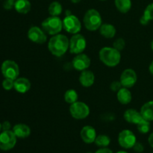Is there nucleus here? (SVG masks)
<instances>
[{
  "instance_id": "1",
  "label": "nucleus",
  "mask_w": 153,
  "mask_h": 153,
  "mask_svg": "<svg viewBox=\"0 0 153 153\" xmlns=\"http://www.w3.org/2000/svg\"><path fill=\"white\" fill-rule=\"evenodd\" d=\"M70 40L64 34L53 35L48 42V49L51 54L56 57H61L69 49Z\"/></svg>"
},
{
  "instance_id": "2",
  "label": "nucleus",
  "mask_w": 153,
  "mask_h": 153,
  "mask_svg": "<svg viewBox=\"0 0 153 153\" xmlns=\"http://www.w3.org/2000/svg\"><path fill=\"white\" fill-rule=\"evenodd\" d=\"M100 60L105 66L114 67L120 64L121 61V54L120 51L114 47H103L99 52Z\"/></svg>"
},
{
  "instance_id": "3",
  "label": "nucleus",
  "mask_w": 153,
  "mask_h": 153,
  "mask_svg": "<svg viewBox=\"0 0 153 153\" xmlns=\"http://www.w3.org/2000/svg\"><path fill=\"white\" fill-rule=\"evenodd\" d=\"M83 22L87 29L94 31L100 29L102 24V19L98 10L96 9H89L85 13Z\"/></svg>"
},
{
  "instance_id": "4",
  "label": "nucleus",
  "mask_w": 153,
  "mask_h": 153,
  "mask_svg": "<svg viewBox=\"0 0 153 153\" xmlns=\"http://www.w3.org/2000/svg\"><path fill=\"white\" fill-rule=\"evenodd\" d=\"M41 27L43 31L50 35L59 34L63 28V21L58 16H51L42 22Z\"/></svg>"
},
{
  "instance_id": "5",
  "label": "nucleus",
  "mask_w": 153,
  "mask_h": 153,
  "mask_svg": "<svg viewBox=\"0 0 153 153\" xmlns=\"http://www.w3.org/2000/svg\"><path fill=\"white\" fill-rule=\"evenodd\" d=\"M70 113L76 120H84L90 114L89 106L82 102H76L70 105Z\"/></svg>"
},
{
  "instance_id": "6",
  "label": "nucleus",
  "mask_w": 153,
  "mask_h": 153,
  "mask_svg": "<svg viewBox=\"0 0 153 153\" xmlns=\"http://www.w3.org/2000/svg\"><path fill=\"white\" fill-rule=\"evenodd\" d=\"M87 41L85 37L81 34H73L70 39V45H69V50L71 53L78 54L82 53L86 49Z\"/></svg>"
},
{
  "instance_id": "7",
  "label": "nucleus",
  "mask_w": 153,
  "mask_h": 153,
  "mask_svg": "<svg viewBox=\"0 0 153 153\" xmlns=\"http://www.w3.org/2000/svg\"><path fill=\"white\" fill-rule=\"evenodd\" d=\"M1 71L4 78L15 80L19 75V67L15 61L6 60L1 64Z\"/></svg>"
},
{
  "instance_id": "8",
  "label": "nucleus",
  "mask_w": 153,
  "mask_h": 153,
  "mask_svg": "<svg viewBox=\"0 0 153 153\" xmlns=\"http://www.w3.org/2000/svg\"><path fill=\"white\" fill-rule=\"evenodd\" d=\"M16 136L13 131H2L0 133V149L9 151L13 149L16 143Z\"/></svg>"
},
{
  "instance_id": "9",
  "label": "nucleus",
  "mask_w": 153,
  "mask_h": 153,
  "mask_svg": "<svg viewBox=\"0 0 153 153\" xmlns=\"http://www.w3.org/2000/svg\"><path fill=\"white\" fill-rule=\"evenodd\" d=\"M63 28L70 34H78L82 29V23L75 15H67L63 20Z\"/></svg>"
},
{
  "instance_id": "10",
  "label": "nucleus",
  "mask_w": 153,
  "mask_h": 153,
  "mask_svg": "<svg viewBox=\"0 0 153 153\" xmlns=\"http://www.w3.org/2000/svg\"><path fill=\"white\" fill-rule=\"evenodd\" d=\"M137 142L136 136L131 130L124 129L118 135V143L124 149L133 148Z\"/></svg>"
},
{
  "instance_id": "11",
  "label": "nucleus",
  "mask_w": 153,
  "mask_h": 153,
  "mask_svg": "<svg viewBox=\"0 0 153 153\" xmlns=\"http://www.w3.org/2000/svg\"><path fill=\"white\" fill-rule=\"evenodd\" d=\"M28 38L33 43L37 44H43L47 40L46 33L43 30V28L38 26H32L28 31Z\"/></svg>"
},
{
  "instance_id": "12",
  "label": "nucleus",
  "mask_w": 153,
  "mask_h": 153,
  "mask_svg": "<svg viewBox=\"0 0 153 153\" xmlns=\"http://www.w3.org/2000/svg\"><path fill=\"white\" fill-rule=\"evenodd\" d=\"M137 80V76L136 72L133 69L128 68L123 70L120 76V82L123 87L126 88H131L136 84Z\"/></svg>"
},
{
  "instance_id": "13",
  "label": "nucleus",
  "mask_w": 153,
  "mask_h": 153,
  "mask_svg": "<svg viewBox=\"0 0 153 153\" xmlns=\"http://www.w3.org/2000/svg\"><path fill=\"white\" fill-rule=\"evenodd\" d=\"M91 58L87 55L84 53H80L76 55L72 61V65L73 68L79 71H83V70H88L91 66Z\"/></svg>"
},
{
  "instance_id": "14",
  "label": "nucleus",
  "mask_w": 153,
  "mask_h": 153,
  "mask_svg": "<svg viewBox=\"0 0 153 153\" xmlns=\"http://www.w3.org/2000/svg\"><path fill=\"white\" fill-rule=\"evenodd\" d=\"M80 135L81 138L85 143H92L96 140L97 131L94 127L91 126H85L81 130Z\"/></svg>"
},
{
  "instance_id": "15",
  "label": "nucleus",
  "mask_w": 153,
  "mask_h": 153,
  "mask_svg": "<svg viewBox=\"0 0 153 153\" xmlns=\"http://www.w3.org/2000/svg\"><path fill=\"white\" fill-rule=\"evenodd\" d=\"M123 117L126 122L131 124H135V125H137L144 120L140 111H137L135 109L132 108L126 111L123 114Z\"/></svg>"
},
{
  "instance_id": "16",
  "label": "nucleus",
  "mask_w": 153,
  "mask_h": 153,
  "mask_svg": "<svg viewBox=\"0 0 153 153\" xmlns=\"http://www.w3.org/2000/svg\"><path fill=\"white\" fill-rule=\"evenodd\" d=\"M95 82V75L92 71L85 70L82 71L79 76V82L81 85L85 88H89L94 84Z\"/></svg>"
},
{
  "instance_id": "17",
  "label": "nucleus",
  "mask_w": 153,
  "mask_h": 153,
  "mask_svg": "<svg viewBox=\"0 0 153 153\" xmlns=\"http://www.w3.org/2000/svg\"><path fill=\"white\" fill-rule=\"evenodd\" d=\"M13 88L19 94H25L31 89V82L26 78L18 77L14 80Z\"/></svg>"
},
{
  "instance_id": "18",
  "label": "nucleus",
  "mask_w": 153,
  "mask_h": 153,
  "mask_svg": "<svg viewBox=\"0 0 153 153\" xmlns=\"http://www.w3.org/2000/svg\"><path fill=\"white\" fill-rule=\"evenodd\" d=\"M13 133L17 138H26L31 134V128L28 126L24 123L16 124L13 127Z\"/></svg>"
},
{
  "instance_id": "19",
  "label": "nucleus",
  "mask_w": 153,
  "mask_h": 153,
  "mask_svg": "<svg viewBox=\"0 0 153 153\" xmlns=\"http://www.w3.org/2000/svg\"><path fill=\"white\" fill-rule=\"evenodd\" d=\"M117 98L119 102L123 105H128L132 100V95L128 88L123 87L117 92Z\"/></svg>"
},
{
  "instance_id": "20",
  "label": "nucleus",
  "mask_w": 153,
  "mask_h": 153,
  "mask_svg": "<svg viewBox=\"0 0 153 153\" xmlns=\"http://www.w3.org/2000/svg\"><path fill=\"white\" fill-rule=\"evenodd\" d=\"M140 112L143 119L149 122L153 121V100L143 104L140 108Z\"/></svg>"
},
{
  "instance_id": "21",
  "label": "nucleus",
  "mask_w": 153,
  "mask_h": 153,
  "mask_svg": "<svg viewBox=\"0 0 153 153\" xmlns=\"http://www.w3.org/2000/svg\"><path fill=\"white\" fill-rule=\"evenodd\" d=\"M100 32L102 36L108 39L113 38L115 36L117 32L116 28L114 25L109 23L102 24L101 27L100 28Z\"/></svg>"
},
{
  "instance_id": "22",
  "label": "nucleus",
  "mask_w": 153,
  "mask_h": 153,
  "mask_svg": "<svg viewBox=\"0 0 153 153\" xmlns=\"http://www.w3.org/2000/svg\"><path fill=\"white\" fill-rule=\"evenodd\" d=\"M31 4L28 0H16L14 8L16 12L22 14H26L31 10Z\"/></svg>"
},
{
  "instance_id": "23",
  "label": "nucleus",
  "mask_w": 153,
  "mask_h": 153,
  "mask_svg": "<svg viewBox=\"0 0 153 153\" xmlns=\"http://www.w3.org/2000/svg\"><path fill=\"white\" fill-rule=\"evenodd\" d=\"M115 6L120 12L126 13L131 7V0H115Z\"/></svg>"
},
{
  "instance_id": "24",
  "label": "nucleus",
  "mask_w": 153,
  "mask_h": 153,
  "mask_svg": "<svg viewBox=\"0 0 153 153\" xmlns=\"http://www.w3.org/2000/svg\"><path fill=\"white\" fill-rule=\"evenodd\" d=\"M48 10H49V13L51 16H58L62 13V5L58 1H53L49 4Z\"/></svg>"
},
{
  "instance_id": "25",
  "label": "nucleus",
  "mask_w": 153,
  "mask_h": 153,
  "mask_svg": "<svg viewBox=\"0 0 153 153\" xmlns=\"http://www.w3.org/2000/svg\"><path fill=\"white\" fill-rule=\"evenodd\" d=\"M78 98H79L78 93L73 89L67 90L64 94V100H65L66 102L70 105L77 102Z\"/></svg>"
},
{
  "instance_id": "26",
  "label": "nucleus",
  "mask_w": 153,
  "mask_h": 153,
  "mask_svg": "<svg viewBox=\"0 0 153 153\" xmlns=\"http://www.w3.org/2000/svg\"><path fill=\"white\" fill-rule=\"evenodd\" d=\"M95 143L97 146L101 148L107 147L111 143L110 137L105 134H100V135L97 136L95 140Z\"/></svg>"
},
{
  "instance_id": "27",
  "label": "nucleus",
  "mask_w": 153,
  "mask_h": 153,
  "mask_svg": "<svg viewBox=\"0 0 153 153\" xmlns=\"http://www.w3.org/2000/svg\"><path fill=\"white\" fill-rule=\"evenodd\" d=\"M137 127L139 132L141 133V134H146V133H148L150 131V122L146 120H143L141 121L140 123L137 124Z\"/></svg>"
},
{
  "instance_id": "28",
  "label": "nucleus",
  "mask_w": 153,
  "mask_h": 153,
  "mask_svg": "<svg viewBox=\"0 0 153 153\" xmlns=\"http://www.w3.org/2000/svg\"><path fill=\"white\" fill-rule=\"evenodd\" d=\"M143 16L149 21L153 20V2L146 6L143 12Z\"/></svg>"
},
{
  "instance_id": "29",
  "label": "nucleus",
  "mask_w": 153,
  "mask_h": 153,
  "mask_svg": "<svg viewBox=\"0 0 153 153\" xmlns=\"http://www.w3.org/2000/svg\"><path fill=\"white\" fill-rule=\"evenodd\" d=\"M126 42L123 38H118L113 43V47L118 51H122L125 48Z\"/></svg>"
},
{
  "instance_id": "30",
  "label": "nucleus",
  "mask_w": 153,
  "mask_h": 153,
  "mask_svg": "<svg viewBox=\"0 0 153 153\" xmlns=\"http://www.w3.org/2000/svg\"><path fill=\"white\" fill-rule=\"evenodd\" d=\"M13 86H14V80L4 78L2 82V88L5 91H10L11 89H13Z\"/></svg>"
},
{
  "instance_id": "31",
  "label": "nucleus",
  "mask_w": 153,
  "mask_h": 153,
  "mask_svg": "<svg viewBox=\"0 0 153 153\" xmlns=\"http://www.w3.org/2000/svg\"><path fill=\"white\" fill-rule=\"evenodd\" d=\"M123 88V85L121 84V82L120 81H114V82H111L110 85V88L111 91H116L117 92L120 89Z\"/></svg>"
},
{
  "instance_id": "32",
  "label": "nucleus",
  "mask_w": 153,
  "mask_h": 153,
  "mask_svg": "<svg viewBox=\"0 0 153 153\" xmlns=\"http://www.w3.org/2000/svg\"><path fill=\"white\" fill-rule=\"evenodd\" d=\"M14 0H5L3 3V7L5 10H11L13 7H14Z\"/></svg>"
},
{
  "instance_id": "33",
  "label": "nucleus",
  "mask_w": 153,
  "mask_h": 153,
  "mask_svg": "<svg viewBox=\"0 0 153 153\" xmlns=\"http://www.w3.org/2000/svg\"><path fill=\"white\" fill-rule=\"evenodd\" d=\"M133 149H134V150L136 152L141 153L143 151V149H144V146H143V145L141 143H140V142H136L134 146H133Z\"/></svg>"
},
{
  "instance_id": "34",
  "label": "nucleus",
  "mask_w": 153,
  "mask_h": 153,
  "mask_svg": "<svg viewBox=\"0 0 153 153\" xmlns=\"http://www.w3.org/2000/svg\"><path fill=\"white\" fill-rule=\"evenodd\" d=\"M1 126H2V131H9L10 130L11 128V125H10V123L8 121H4L1 123Z\"/></svg>"
},
{
  "instance_id": "35",
  "label": "nucleus",
  "mask_w": 153,
  "mask_h": 153,
  "mask_svg": "<svg viewBox=\"0 0 153 153\" xmlns=\"http://www.w3.org/2000/svg\"><path fill=\"white\" fill-rule=\"evenodd\" d=\"M95 153H113V152H112L110 149H108V148L104 147L100 148V149H98Z\"/></svg>"
},
{
  "instance_id": "36",
  "label": "nucleus",
  "mask_w": 153,
  "mask_h": 153,
  "mask_svg": "<svg viewBox=\"0 0 153 153\" xmlns=\"http://www.w3.org/2000/svg\"><path fill=\"white\" fill-rule=\"evenodd\" d=\"M149 21L147 19H146V18H145L143 16H142L141 17H140V24H141V25H147L148 23H149Z\"/></svg>"
},
{
  "instance_id": "37",
  "label": "nucleus",
  "mask_w": 153,
  "mask_h": 153,
  "mask_svg": "<svg viewBox=\"0 0 153 153\" xmlns=\"http://www.w3.org/2000/svg\"><path fill=\"white\" fill-rule=\"evenodd\" d=\"M148 142H149V145L153 148V132L151 133L150 135L148 137Z\"/></svg>"
},
{
  "instance_id": "38",
  "label": "nucleus",
  "mask_w": 153,
  "mask_h": 153,
  "mask_svg": "<svg viewBox=\"0 0 153 153\" xmlns=\"http://www.w3.org/2000/svg\"><path fill=\"white\" fill-rule=\"evenodd\" d=\"M149 73H150V74L153 76V61L150 63V64H149Z\"/></svg>"
},
{
  "instance_id": "39",
  "label": "nucleus",
  "mask_w": 153,
  "mask_h": 153,
  "mask_svg": "<svg viewBox=\"0 0 153 153\" xmlns=\"http://www.w3.org/2000/svg\"><path fill=\"white\" fill-rule=\"evenodd\" d=\"M70 1H71L73 3H74V4H77V3L80 2L82 0H70Z\"/></svg>"
},
{
  "instance_id": "40",
  "label": "nucleus",
  "mask_w": 153,
  "mask_h": 153,
  "mask_svg": "<svg viewBox=\"0 0 153 153\" xmlns=\"http://www.w3.org/2000/svg\"><path fill=\"white\" fill-rule=\"evenodd\" d=\"M150 46H151V49H152V50L153 51V40H152V42H151Z\"/></svg>"
},
{
  "instance_id": "41",
  "label": "nucleus",
  "mask_w": 153,
  "mask_h": 153,
  "mask_svg": "<svg viewBox=\"0 0 153 153\" xmlns=\"http://www.w3.org/2000/svg\"><path fill=\"white\" fill-rule=\"evenodd\" d=\"M117 153H128V152H125V151H119V152H117Z\"/></svg>"
},
{
  "instance_id": "42",
  "label": "nucleus",
  "mask_w": 153,
  "mask_h": 153,
  "mask_svg": "<svg viewBox=\"0 0 153 153\" xmlns=\"http://www.w3.org/2000/svg\"><path fill=\"white\" fill-rule=\"evenodd\" d=\"M1 130H2V126H1V123H0V133H1Z\"/></svg>"
},
{
  "instance_id": "43",
  "label": "nucleus",
  "mask_w": 153,
  "mask_h": 153,
  "mask_svg": "<svg viewBox=\"0 0 153 153\" xmlns=\"http://www.w3.org/2000/svg\"><path fill=\"white\" fill-rule=\"evenodd\" d=\"M87 153H93V152H87Z\"/></svg>"
},
{
  "instance_id": "44",
  "label": "nucleus",
  "mask_w": 153,
  "mask_h": 153,
  "mask_svg": "<svg viewBox=\"0 0 153 153\" xmlns=\"http://www.w3.org/2000/svg\"><path fill=\"white\" fill-rule=\"evenodd\" d=\"M102 1H104V0H102Z\"/></svg>"
},
{
  "instance_id": "45",
  "label": "nucleus",
  "mask_w": 153,
  "mask_h": 153,
  "mask_svg": "<svg viewBox=\"0 0 153 153\" xmlns=\"http://www.w3.org/2000/svg\"><path fill=\"white\" fill-rule=\"evenodd\" d=\"M151 153H153V152H151Z\"/></svg>"
},
{
  "instance_id": "46",
  "label": "nucleus",
  "mask_w": 153,
  "mask_h": 153,
  "mask_svg": "<svg viewBox=\"0 0 153 153\" xmlns=\"http://www.w3.org/2000/svg\"><path fill=\"white\" fill-rule=\"evenodd\" d=\"M14 1H16V0H14Z\"/></svg>"
}]
</instances>
